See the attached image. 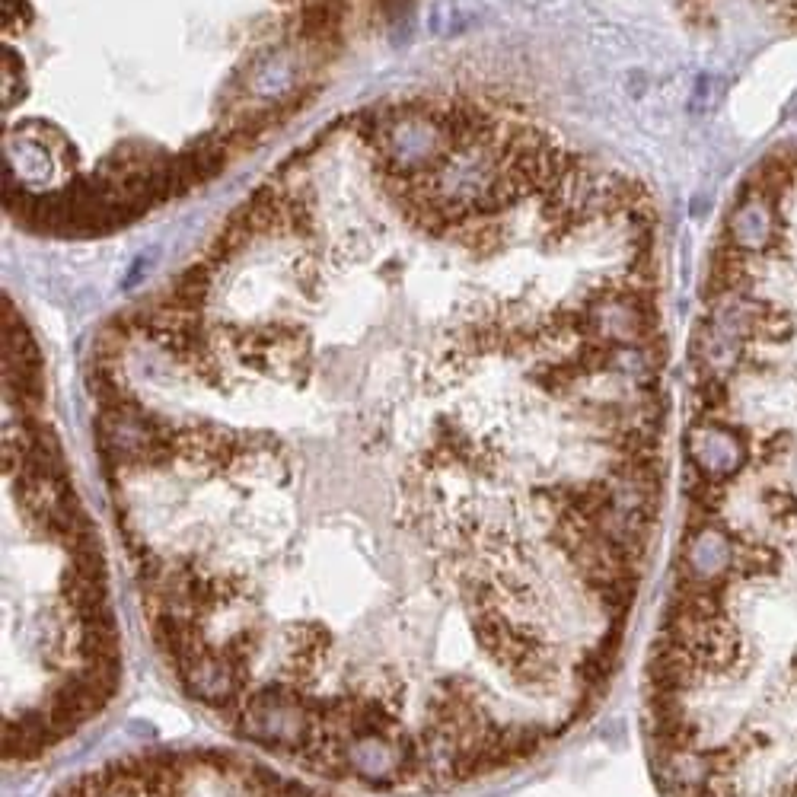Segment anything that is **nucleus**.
I'll use <instances>...</instances> for the list:
<instances>
[{"label":"nucleus","mask_w":797,"mask_h":797,"mask_svg":"<svg viewBox=\"0 0 797 797\" xmlns=\"http://www.w3.org/2000/svg\"><path fill=\"white\" fill-rule=\"evenodd\" d=\"M7 759L93 721L118 680L106 571L55 437L7 415Z\"/></svg>","instance_id":"f257e3e1"},{"label":"nucleus","mask_w":797,"mask_h":797,"mask_svg":"<svg viewBox=\"0 0 797 797\" xmlns=\"http://www.w3.org/2000/svg\"><path fill=\"white\" fill-rule=\"evenodd\" d=\"M364 138L373 154L380 157L383 176L402 179L431 173L453 150V138L440 122V112L425 106L380 112L377 122L364 128Z\"/></svg>","instance_id":"f03ea898"},{"label":"nucleus","mask_w":797,"mask_h":797,"mask_svg":"<svg viewBox=\"0 0 797 797\" xmlns=\"http://www.w3.org/2000/svg\"><path fill=\"white\" fill-rule=\"evenodd\" d=\"M4 163L7 185L13 189H48L58 173H71L77 166V150L48 122H20L4 134Z\"/></svg>","instance_id":"7ed1b4c3"},{"label":"nucleus","mask_w":797,"mask_h":797,"mask_svg":"<svg viewBox=\"0 0 797 797\" xmlns=\"http://www.w3.org/2000/svg\"><path fill=\"white\" fill-rule=\"evenodd\" d=\"M686 460L695 479L727 485L750 463V444L724 418L699 415L686 431Z\"/></svg>","instance_id":"20e7f679"},{"label":"nucleus","mask_w":797,"mask_h":797,"mask_svg":"<svg viewBox=\"0 0 797 797\" xmlns=\"http://www.w3.org/2000/svg\"><path fill=\"white\" fill-rule=\"evenodd\" d=\"M727 240H731L734 252L743 256H759L769 252L778 240V214L766 192L743 195L737 205L727 214Z\"/></svg>","instance_id":"39448f33"},{"label":"nucleus","mask_w":797,"mask_h":797,"mask_svg":"<svg viewBox=\"0 0 797 797\" xmlns=\"http://www.w3.org/2000/svg\"><path fill=\"white\" fill-rule=\"evenodd\" d=\"M746 342L705 319L692 338V361L705 380H727L743 364Z\"/></svg>","instance_id":"423d86ee"},{"label":"nucleus","mask_w":797,"mask_h":797,"mask_svg":"<svg viewBox=\"0 0 797 797\" xmlns=\"http://www.w3.org/2000/svg\"><path fill=\"white\" fill-rule=\"evenodd\" d=\"M297 80V67L294 61L287 58L284 52H268L265 58H259V64L252 67V80L249 87L259 99H278L287 90L294 87Z\"/></svg>","instance_id":"0eeeda50"},{"label":"nucleus","mask_w":797,"mask_h":797,"mask_svg":"<svg viewBox=\"0 0 797 797\" xmlns=\"http://www.w3.org/2000/svg\"><path fill=\"white\" fill-rule=\"evenodd\" d=\"M482 20V10L472 0H434L428 7V32L437 39L460 36Z\"/></svg>","instance_id":"6e6552de"},{"label":"nucleus","mask_w":797,"mask_h":797,"mask_svg":"<svg viewBox=\"0 0 797 797\" xmlns=\"http://www.w3.org/2000/svg\"><path fill=\"white\" fill-rule=\"evenodd\" d=\"M762 507L778 527H791L797 523V495L788 488H766L762 491Z\"/></svg>","instance_id":"1a4fd4ad"},{"label":"nucleus","mask_w":797,"mask_h":797,"mask_svg":"<svg viewBox=\"0 0 797 797\" xmlns=\"http://www.w3.org/2000/svg\"><path fill=\"white\" fill-rule=\"evenodd\" d=\"M721 93H724V83L718 77H711V74H702L699 80H695V87H692V109L695 112H711L721 103Z\"/></svg>","instance_id":"9d476101"},{"label":"nucleus","mask_w":797,"mask_h":797,"mask_svg":"<svg viewBox=\"0 0 797 797\" xmlns=\"http://www.w3.org/2000/svg\"><path fill=\"white\" fill-rule=\"evenodd\" d=\"M16 80H23V61L13 52H4V106L10 109L16 103Z\"/></svg>","instance_id":"9b49d317"},{"label":"nucleus","mask_w":797,"mask_h":797,"mask_svg":"<svg viewBox=\"0 0 797 797\" xmlns=\"http://www.w3.org/2000/svg\"><path fill=\"white\" fill-rule=\"evenodd\" d=\"M788 115H797V93L791 96V103H788Z\"/></svg>","instance_id":"f8f14e48"}]
</instances>
